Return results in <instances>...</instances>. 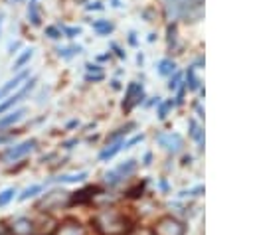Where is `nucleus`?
Returning <instances> with one entry per match:
<instances>
[{"label":"nucleus","mask_w":253,"mask_h":235,"mask_svg":"<svg viewBox=\"0 0 253 235\" xmlns=\"http://www.w3.org/2000/svg\"><path fill=\"white\" fill-rule=\"evenodd\" d=\"M8 229H10L12 235H34L36 233V223L26 215H18V217L10 219Z\"/></svg>","instance_id":"423d86ee"},{"label":"nucleus","mask_w":253,"mask_h":235,"mask_svg":"<svg viewBox=\"0 0 253 235\" xmlns=\"http://www.w3.org/2000/svg\"><path fill=\"white\" fill-rule=\"evenodd\" d=\"M204 0H164V10L170 18H198L202 14Z\"/></svg>","instance_id":"f03ea898"},{"label":"nucleus","mask_w":253,"mask_h":235,"mask_svg":"<svg viewBox=\"0 0 253 235\" xmlns=\"http://www.w3.org/2000/svg\"><path fill=\"white\" fill-rule=\"evenodd\" d=\"M10 140H12V134H2V130H0V144H6Z\"/></svg>","instance_id":"473e14b6"},{"label":"nucleus","mask_w":253,"mask_h":235,"mask_svg":"<svg viewBox=\"0 0 253 235\" xmlns=\"http://www.w3.org/2000/svg\"><path fill=\"white\" fill-rule=\"evenodd\" d=\"M34 85H36V77H28L26 83L22 87H18V91L14 95H8L4 101H0V115H4L8 109H12L16 103H20L26 95H30V91L34 89Z\"/></svg>","instance_id":"39448f33"},{"label":"nucleus","mask_w":253,"mask_h":235,"mask_svg":"<svg viewBox=\"0 0 253 235\" xmlns=\"http://www.w3.org/2000/svg\"><path fill=\"white\" fill-rule=\"evenodd\" d=\"M128 41H130L132 45H136V38H134V32H130V34H128Z\"/></svg>","instance_id":"c9c22d12"},{"label":"nucleus","mask_w":253,"mask_h":235,"mask_svg":"<svg viewBox=\"0 0 253 235\" xmlns=\"http://www.w3.org/2000/svg\"><path fill=\"white\" fill-rule=\"evenodd\" d=\"M142 97H144V91H142V85H138V83H128V87H126V95H125V99H123V109L125 111H130L134 105H138L140 101H142Z\"/></svg>","instance_id":"0eeeda50"},{"label":"nucleus","mask_w":253,"mask_h":235,"mask_svg":"<svg viewBox=\"0 0 253 235\" xmlns=\"http://www.w3.org/2000/svg\"><path fill=\"white\" fill-rule=\"evenodd\" d=\"M123 144H125V140H115V142H107V148L99 154V158L101 160H109V158H113L121 148H123Z\"/></svg>","instance_id":"ddd939ff"},{"label":"nucleus","mask_w":253,"mask_h":235,"mask_svg":"<svg viewBox=\"0 0 253 235\" xmlns=\"http://www.w3.org/2000/svg\"><path fill=\"white\" fill-rule=\"evenodd\" d=\"M20 47V41H14V43H10V53H14V49H18Z\"/></svg>","instance_id":"e433bc0d"},{"label":"nucleus","mask_w":253,"mask_h":235,"mask_svg":"<svg viewBox=\"0 0 253 235\" xmlns=\"http://www.w3.org/2000/svg\"><path fill=\"white\" fill-rule=\"evenodd\" d=\"M111 47H113V49H115V51H117V55H119V57H125V51H123V49H121V47H119V45H117V43H115V41H113V43H111Z\"/></svg>","instance_id":"72a5a7b5"},{"label":"nucleus","mask_w":253,"mask_h":235,"mask_svg":"<svg viewBox=\"0 0 253 235\" xmlns=\"http://www.w3.org/2000/svg\"><path fill=\"white\" fill-rule=\"evenodd\" d=\"M36 144H38V140L36 138H30V140H24V142H20V144H14V146H8L4 152H2V160L6 162V164H12V162H18L20 158H24V156H28L34 148H36Z\"/></svg>","instance_id":"20e7f679"},{"label":"nucleus","mask_w":253,"mask_h":235,"mask_svg":"<svg viewBox=\"0 0 253 235\" xmlns=\"http://www.w3.org/2000/svg\"><path fill=\"white\" fill-rule=\"evenodd\" d=\"M87 178V172H79V174H63V176H57L53 178L51 182H59V184H75V182H81Z\"/></svg>","instance_id":"2eb2a0df"},{"label":"nucleus","mask_w":253,"mask_h":235,"mask_svg":"<svg viewBox=\"0 0 253 235\" xmlns=\"http://www.w3.org/2000/svg\"><path fill=\"white\" fill-rule=\"evenodd\" d=\"M28 77H30V75H28V71H20V73H16V75H14V79L6 81V83L0 87V101H2L4 97H8L14 89H18V87H20V83H22V81H26Z\"/></svg>","instance_id":"9b49d317"},{"label":"nucleus","mask_w":253,"mask_h":235,"mask_svg":"<svg viewBox=\"0 0 253 235\" xmlns=\"http://www.w3.org/2000/svg\"><path fill=\"white\" fill-rule=\"evenodd\" d=\"M188 124H190V134H192V138H194L198 144H204V130L200 128V124H198L194 118H192Z\"/></svg>","instance_id":"6ab92c4d"},{"label":"nucleus","mask_w":253,"mask_h":235,"mask_svg":"<svg viewBox=\"0 0 253 235\" xmlns=\"http://www.w3.org/2000/svg\"><path fill=\"white\" fill-rule=\"evenodd\" d=\"M178 83H180V73H174V77L170 79V83H168V89L170 91H174L176 87H178Z\"/></svg>","instance_id":"c756f323"},{"label":"nucleus","mask_w":253,"mask_h":235,"mask_svg":"<svg viewBox=\"0 0 253 235\" xmlns=\"http://www.w3.org/2000/svg\"><path fill=\"white\" fill-rule=\"evenodd\" d=\"M45 36L51 38V39H59V38H61V30H59L57 26H47V28H45Z\"/></svg>","instance_id":"a878e982"},{"label":"nucleus","mask_w":253,"mask_h":235,"mask_svg":"<svg viewBox=\"0 0 253 235\" xmlns=\"http://www.w3.org/2000/svg\"><path fill=\"white\" fill-rule=\"evenodd\" d=\"M28 20L32 22V26H40L42 24V18H40L38 2L36 0H30V4H28Z\"/></svg>","instance_id":"f3484780"},{"label":"nucleus","mask_w":253,"mask_h":235,"mask_svg":"<svg viewBox=\"0 0 253 235\" xmlns=\"http://www.w3.org/2000/svg\"><path fill=\"white\" fill-rule=\"evenodd\" d=\"M2 22H4V14L0 12V32H2Z\"/></svg>","instance_id":"4c0bfd02"},{"label":"nucleus","mask_w":253,"mask_h":235,"mask_svg":"<svg viewBox=\"0 0 253 235\" xmlns=\"http://www.w3.org/2000/svg\"><path fill=\"white\" fill-rule=\"evenodd\" d=\"M32 55H34V49L32 47H28V49H24L16 59H14V65H12V71H20L30 59H32Z\"/></svg>","instance_id":"4468645a"},{"label":"nucleus","mask_w":253,"mask_h":235,"mask_svg":"<svg viewBox=\"0 0 253 235\" xmlns=\"http://www.w3.org/2000/svg\"><path fill=\"white\" fill-rule=\"evenodd\" d=\"M42 192V186L40 184H34V186H28L22 194H20V199L22 201H26V199H30V197H34V196H38Z\"/></svg>","instance_id":"4be33fe9"},{"label":"nucleus","mask_w":253,"mask_h":235,"mask_svg":"<svg viewBox=\"0 0 253 235\" xmlns=\"http://www.w3.org/2000/svg\"><path fill=\"white\" fill-rule=\"evenodd\" d=\"M85 225H81L77 219H67L63 223H59L51 235H85Z\"/></svg>","instance_id":"1a4fd4ad"},{"label":"nucleus","mask_w":253,"mask_h":235,"mask_svg":"<svg viewBox=\"0 0 253 235\" xmlns=\"http://www.w3.org/2000/svg\"><path fill=\"white\" fill-rule=\"evenodd\" d=\"M85 67H87V71H89V73H93V71H95V73H103V71H101V67H99V65H95V63H87Z\"/></svg>","instance_id":"7c9ffc66"},{"label":"nucleus","mask_w":253,"mask_h":235,"mask_svg":"<svg viewBox=\"0 0 253 235\" xmlns=\"http://www.w3.org/2000/svg\"><path fill=\"white\" fill-rule=\"evenodd\" d=\"M93 225L101 235H125L128 231V219L117 209H101L93 217Z\"/></svg>","instance_id":"f257e3e1"},{"label":"nucleus","mask_w":253,"mask_h":235,"mask_svg":"<svg viewBox=\"0 0 253 235\" xmlns=\"http://www.w3.org/2000/svg\"><path fill=\"white\" fill-rule=\"evenodd\" d=\"M156 140H158V144H160L164 150H168V152H172V154H174V152H180L182 146H184V140H182V136H180L178 132L158 134Z\"/></svg>","instance_id":"6e6552de"},{"label":"nucleus","mask_w":253,"mask_h":235,"mask_svg":"<svg viewBox=\"0 0 253 235\" xmlns=\"http://www.w3.org/2000/svg\"><path fill=\"white\" fill-rule=\"evenodd\" d=\"M57 28L61 30V34H65V38H75V36L81 34L79 28H69V26H57Z\"/></svg>","instance_id":"393cba45"},{"label":"nucleus","mask_w":253,"mask_h":235,"mask_svg":"<svg viewBox=\"0 0 253 235\" xmlns=\"http://www.w3.org/2000/svg\"><path fill=\"white\" fill-rule=\"evenodd\" d=\"M186 77H188V89H192V91H196L198 89V79H196V73H194V65L192 67H188V73H186Z\"/></svg>","instance_id":"b1692460"},{"label":"nucleus","mask_w":253,"mask_h":235,"mask_svg":"<svg viewBox=\"0 0 253 235\" xmlns=\"http://www.w3.org/2000/svg\"><path fill=\"white\" fill-rule=\"evenodd\" d=\"M176 45V24H170L168 26V47H174Z\"/></svg>","instance_id":"bb28decb"},{"label":"nucleus","mask_w":253,"mask_h":235,"mask_svg":"<svg viewBox=\"0 0 253 235\" xmlns=\"http://www.w3.org/2000/svg\"><path fill=\"white\" fill-rule=\"evenodd\" d=\"M79 51H81V45H69V47H59L57 49V55L63 57V59H69V57L77 55Z\"/></svg>","instance_id":"412c9836"},{"label":"nucleus","mask_w":253,"mask_h":235,"mask_svg":"<svg viewBox=\"0 0 253 235\" xmlns=\"http://www.w3.org/2000/svg\"><path fill=\"white\" fill-rule=\"evenodd\" d=\"M16 2H22V0H8V4H16Z\"/></svg>","instance_id":"58836bf2"},{"label":"nucleus","mask_w":253,"mask_h":235,"mask_svg":"<svg viewBox=\"0 0 253 235\" xmlns=\"http://www.w3.org/2000/svg\"><path fill=\"white\" fill-rule=\"evenodd\" d=\"M174 71H176V63L172 59H162L158 63V73L160 75H172Z\"/></svg>","instance_id":"aec40b11"},{"label":"nucleus","mask_w":253,"mask_h":235,"mask_svg":"<svg viewBox=\"0 0 253 235\" xmlns=\"http://www.w3.org/2000/svg\"><path fill=\"white\" fill-rule=\"evenodd\" d=\"M152 233L154 235H184L186 233V225L180 219L172 217V215H164L154 223Z\"/></svg>","instance_id":"7ed1b4c3"},{"label":"nucleus","mask_w":253,"mask_h":235,"mask_svg":"<svg viewBox=\"0 0 253 235\" xmlns=\"http://www.w3.org/2000/svg\"><path fill=\"white\" fill-rule=\"evenodd\" d=\"M85 79H87V81H101V79H103V73H95V75L87 73V75H85Z\"/></svg>","instance_id":"2f4dec72"},{"label":"nucleus","mask_w":253,"mask_h":235,"mask_svg":"<svg viewBox=\"0 0 253 235\" xmlns=\"http://www.w3.org/2000/svg\"><path fill=\"white\" fill-rule=\"evenodd\" d=\"M134 170H136V160H132V158H130V160L123 162L115 172H117V174H119V178L123 180V178H126V176H130Z\"/></svg>","instance_id":"dca6fc26"},{"label":"nucleus","mask_w":253,"mask_h":235,"mask_svg":"<svg viewBox=\"0 0 253 235\" xmlns=\"http://www.w3.org/2000/svg\"><path fill=\"white\" fill-rule=\"evenodd\" d=\"M67 197H69V194H67V192H63V190H53V192H49V194L42 199V205H40V207L55 209V207H59L61 203H65V201H67Z\"/></svg>","instance_id":"9d476101"},{"label":"nucleus","mask_w":253,"mask_h":235,"mask_svg":"<svg viewBox=\"0 0 253 235\" xmlns=\"http://www.w3.org/2000/svg\"><path fill=\"white\" fill-rule=\"evenodd\" d=\"M14 196H16V188H6V190H2V192H0V207H2V205H8V203L14 199Z\"/></svg>","instance_id":"5701e85b"},{"label":"nucleus","mask_w":253,"mask_h":235,"mask_svg":"<svg viewBox=\"0 0 253 235\" xmlns=\"http://www.w3.org/2000/svg\"><path fill=\"white\" fill-rule=\"evenodd\" d=\"M24 115H26L24 109H16V111H12V113L0 117V130H2V128H8V126H12V124H16L18 120L24 118Z\"/></svg>","instance_id":"f8f14e48"},{"label":"nucleus","mask_w":253,"mask_h":235,"mask_svg":"<svg viewBox=\"0 0 253 235\" xmlns=\"http://www.w3.org/2000/svg\"><path fill=\"white\" fill-rule=\"evenodd\" d=\"M93 30H95L99 36H105V34L113 32V24H111L109 20H97V22H93Z\"/></svg>","instance_id":"a211bd4d"},{"label":"nucleus","mask_w":253,"mask_h":235,"mask_svg":"<svg viewBox=\"0 0 253 235\" xmlns=\"http://www.w3.org/2000/svg\"><path fill=\"white\" fill-rule=\"evenodd\" d=\"M168 109H172V101L160 103V105H158V117H160V118H166V115H168Z\"/></svg>","instance_id":"cd10ccee"},{"label":"nucleus","mask_w":253,"mask_h":235,"mask_svg":"<svg viewBox=\"0 0 253 235\" xmlns=\"http://www.w3.org/2000/svg\"><path fill=\"white\" fill-rule=\"evenodd\" d=\"M142 138H144V134H136V136H134V138H130V140H128V142H125V144H123V148H130V146H134V144H136V142H140V140H142Z\"/></svg>","instance_id":"c85d7f7f"},{"label":"nucleus","mask_w":253,"mask_h":235,"mask_svg":"<svg viewBox=\"0 0 253 235\" xmlns=\"http://www.w3.org/2000/svg\"><path fill=\"white\" fill-rule=\"evenodd\" d=\"M103 6L99 2H93V4H87V10H101Z\"/></svg>","instance_id":"f704fd0d"}]
</instances>
